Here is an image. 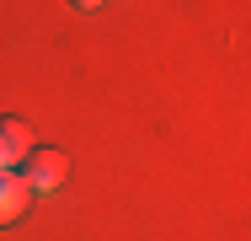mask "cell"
<instances>
[{"label":"cell","mask_w":251,"mask_h":241,"mask_svg":"<svg viewBox=\"0 0 251 241\" xmlns=\"http://www.w3.org/2000/svg\"><path fill=\"white\" fill-rule=\"evenodd\" d=\"M22 166H27V172H16V177L27 182L32 198H38V193H53L64 182V155H59V150H38V155H27Z\"/></svg>","instance_id":"1"},{"label":"cell","mask_w":251,"mask_h":241,"mask_svg":"<svg viewBox=\"0 0 251 241\" xmlns=\"http://www.w3.org/2000/svg\"><path fill=\"white\" fill-rule=\"evenodd\" d=\"M27 155H32V134H27V123L0 118V172H16Z\"/></svg>","instance_id":"2"},{"label":"cell","mask_w":251,"mask_h":241,"mask_svg":"<svg viewBox=\"0 0 251 241\" xmlns=\"http://www.w3.org/2000/svg\"><path fill=\"white\" fill-rule=\"evenodd\" d=\"M27 204H32V193H27V182H22L16 172H0V225L22 220V214H27Z\"/></svg>","instance_id":"3"},{"label":"cell","mask_w":251,"mask_h":241,"mask_svg":"<svg viewBox=\"0 0 251 241\" xmlns=\"http://www.w3.org/2000/svg\"><path fill=\"white\" fill-rule=\"evenodd\" d=\"M75 5H101V0H75Z\"/></svg>","instance_id":"4"}]
</instances>
